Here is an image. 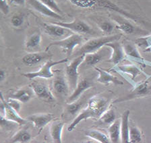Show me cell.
<instances>
[{
    "mask_svg": "<svg viewBox=\"0 0 151 143\" xmlns=\"http://www.w3.org/2000/svg\"><path fill=\"white\" fill-rule=\"evenodd\" d=\"M109 100L105 97L94 96L88 100L86 107L74 119L69 126L68 130L72 132L80 122L88 119H99L104 112L108 109Z\"/></svg>",
    "mask_w": 151,
    "mask_h": 143,
    "instance_id": "obj_1",
    "label": "cell"
},
{
    "mask_svg": "<svg viewBox=\"0 0 151 143\" xmlns=\"http://www.w3.org/2000/svg\"><path fill=\"white\" fill-rule=\"evenodd\" d=\"M71 4L78 8L87 10H105L115 11L136 23H143L140 18L124 10L110 0H68Z\"/></svg>",
    "mask_w": 151,
    "mask_h": 143,
    "instance_id": "obj_2",
    "label": "cell"
},
{
    "mask_svg": "<svg viewBox=\"0 0 151 143\" xmlns=\"http://www.w3.org/2000/svg\"><path fill=\"white\" fill-rule=\"evenodd\" d=\"M122 34H116L114 35H110V36L90 39L80 48L78 51H77L75 53V55L77 57V56L81 55L97 52L99 50H101V48L103 46H105L107 44L113 41H118L122 38Z\"/></svg>",
    "mask_w": 151,
    "mask_h": 143,
    "instance_id": "obj_3",
    "label": "cell"
},
{
    "mask_svg": "<svg viewBox=\"0 0 151 143\" xmlns=\"http://www.w3.org/2000/svg\"><path fill=\"white\" fill-rule=\"evenodd\" d=\"M83 37L80 34L74 33L69 36L60 40V41H55L50 43L47 46L45 51L46 52L48 51L49 48H51V46H59L62 49V51L67 55L68 57H70L72 55L74 48L83 42Z\"/></svg>",
    "mask_w": 151,
    "mask_h": 143,
    "instance_id": "obj_4",
    "label": "cell"
},
{
    "mask_svg": "<svg viewBox=\"0 0 151 143\" xmlns=\"http://www.w3.org/2000/svg\"><path fill=\"white\" fill-rule=\"evenodd\" d=\"M150 77V76L148 77L145 81H142L140 83L136 84L128 94L124 96V97H122L115 100L113 102V104L127 102V101L138 99V98L144 97L146 95H149L151 92V86L150 85L149 81Z\"/></svg>",
    "mask_w": 151,
    "mask_h": 143,
    "instance_id": "obj_5",
    "label": "cell"
},
{
    "mask_svg": "<svg viewBox=\"0 0 151 143\" xmlns=\"http://www.w3.org/2000/svg\"><path fill=\"white\" fill-rule=\"evenodd\" d=\"M68 61V58H63V59H61L60 60H55V61L50 59L47 60L46 63H45L44 65L37 71L26 73H23L22 75L29 79H34L38 78V77L42 79H51L55 75L51 71V68L55 66V65L66 63Z\"/></svg>",
    "mask_w": 151,
    "mask_h": 143,
    "instance_id": "obj_6",
    "label": "cell"
},
{
    "mask_svg": "<svg viewBox=\"0 0 151 143\" xmlns=\"http://www.w3.org/2000/svg\"><path fill=\"white\" fill-rule=\"evenodd\" d=\"M84 55H81L74 58L65 67V77L70 85L71 91H74L78 83V67L83 63Z\"/></svg>",
    "mask_w": 151,
    "mask_h": 143,
    "instance_id": "obj_7",
    "label": "cell"
},
{
    "mask_svg": "<svg viewBox=\"0 0 151 143\" xmlns=\"http://www.w3.org/2000/svg\"><path fill=\"white\" fill-rule=\"evenodd\" d=\"M53 77L52 83V91L55 97L60 99L67 97L71 90L65 75H64L61 73H59L54 75Z\"/></svg>",
    "mask_w": 151,
    "mask_h": 143,
    "instance_id": "obj_8",
    "label": "cell"
},
{
    "mask_svg": "<svg viewBox=\"0 0 151 143\" xmlns=\"http://www.w3.org/2000/svg\"><path fill=\"white\" fill-rule=\"evenodd\" d=\"M0 109H1V113L4 114V115H1V116H4L5 118L9 120H11L17 123L19 126L25 125V124H27L28 121V120L22 118L19 115V112L13 109L8 104V102L4 100V96L2 93H1V105H0Z\"/></svg>",
    "mask_w": 151,
    "mask_h": 143,
    "instance_id": "obj_9",
    "label": "cell"
},
{
    "mask_svg": "<svg viewBox=\"0 0 151 143\" xmlns=\"http://www.w3.org/2000/svg\"><path fill=\"white\" fill-rule=\"evenodd\" d=\"M30 88L32 89L35 95L42 100L46 102L53 103L55 102V97L52 91L46 84L41 82L34 81L30 84Z\"/></svg>",
    "mask_w": 151,
    "mask_h": 143,
    "instance_id": "obj_10",
    "label": "cell"
},
{
    "mask_svg": "<svg viewBox=\"0 0 151 143\" xmlns=\"http://www.w3.org/2000/svg\"><path fill=\"white\" fill-rule=\"evenodd\" d=\"M55 24H58L61 26L66 28L70 30L72 32L76 34H93V30L91 26L84 21L78 19L75 20L71 22H53Z\"/></svg>",
    "mask_w": 151,
    "mask_h": 143,
    "instance_id": "obj_11",
    "label": "cell"
},
{
    "mask_svg": "<svg viewBox=\"0 0 151 143\" xmlns=\"http://www.w3.org/2000/svg\"><path fill=\"white\" fill-rule=\"evenodd\" d=\"M27 3L35 11L43 15L46 17L54 18V19L62 20L63 18L61 14L55 12L46 5L40 1V0H27Z\"/></svg>",
    "mask_w": 151,
    "mask_h": 143,
    "instance_id": "obj_12",
    "label": "cell"
},
{
    "mask_svg": "<svg viewBox=\"0 0 151 143\" xmlns=\"http://www.w3.org/2000/svg\"><path fill=\"white\" fill-rule=\"evenodd\" d=\"M54 115L50 113H40L30 115L27 119L32 122L34 127L39 130V132L42 130L45 126L53 120Z\"/></svg>",
    "mask_w": 151,
    "mask_h": 143,
    "instance_id": "obj_13",
    "label": "cell"
},
{
    "mask_svg": "<svg viewBox=\"0 0 151 143\" xmlns=\"http://www.w3.org/2000/svg\"><path fill=\"white\" fill-rule=\"evenodd\" d=\"M42 26L45 32L47 34L56 38H60L63 36L67 37L74 34V32H72L70 30L55 24L53 22H51L50 24H43Z\"/></svg>",
    "mask_w": 151,
    "mask_h": 143,
    "instance_id": "obj_14",
    "label": "cell"
},
{
    "mask_svg": "<svg viewBox=\"0 0 151 143\" xmlns=\"http://www.w3.org/2000/svg\"><path fill=\"white\" fill-rule=\"evenodd\" d=\"M105 46L109 47L112 50L109 59V61L112 64L117 65L124 59L126 54H125L124 48H123L122 43L116 41L107 44Z\"/></svg>",
    "mask_w": 151,
    "mask_h": 143,
    "instance_id": "obj_15",
    "label": "cell"
},
{
    "mask_svg": "<svg viewBox=\"0 0 151 143\" xmlns=\"http://www.w3.org/2000/svg\"><path fill=\"white\" fill-rule=\"evenodd\" d=\"M92 87H93V83H91V81L88 79L84 78L81 79L78 81L76 88L72 91V94L68 97V104L78 100L81 97V95L83 94V93H84L86 90H88V89L91 88Z\"/></svg>",
    "mask_w": 151,
    "mask_h": 143,
    "instance_id": "obj_16",
    "label": "cell"
},
{
    "mask_svg": "<svg viewBox=\"0 0 151 143\" xmlns=\"http://www.w3.org/2000/svg\"><path fill=\"white\" fill-rule=\"evenodd\" d=\"M49 53L41 52L28 53L22 57V63L28 67H32L51 57Z\"/></svg>",
    "mask_w": 151,
    "mask_h": 143,
    "instance_id": "obj_17",
    "label": "cell"
},
{
    "mask_svg": "<svg viewBox=\"0 0 151 143\" xmlns=\"http://www.w3.org/2000/svg\"><path fill=\"white\" fill-rule=\"evenodd\" d=\"M94 69L99 72L97 81L103 85H109L112 83L115 85H124V82L119 80L117 77L113 76L110 73L99 67H94Z\"/></svg>",
    "mask_w": 151,
    "mask_h": 143,
    "instance_id": "obj_18",
    "label": "cell"
},
{
    "mask_svg": "<svg viewBox=\"0 0 151 143\" xmlns=\"http://www.w3.org/2000/svg\"><path fill=\"white\" fill-rule=\"evenodd\" d=\"M127 19V18H126ZM126 18H124L119 16H114L113 20L115 23V27L126 34H132L136 32L135 26L127 21Z\"/></svg>",
    "mask_w": 151,
    "mask_h": 143,
    "instance_id": "obj_19",
    "label": "cell"
},
{
    "mask_svg": "<svg viewBox=\"0 0 151 143\" xmlns=\"http://www.w3.org/2000/svg\"><path fill=\"white\" fill-rule=\"evenodd\" d=\"M64 123L59 120L52 122L49 127V134L53 142H62V132Z\"/></svg>",
    "mask_w": 151,
    "mask_h": 143,
    "instance_id": "obj_20",
    "label": "cell"
},
{
    "mask_svg": "<svg viewBox=\"0 0 151 143\" xmlns=\"http://www.w3.org/2000/svg\"><path fill=\"white\" fill-rule=\"evenodd\" d=\"M42 41L41 34L39 32H35L28 37L25 42V50L28 52H37L40 48Z\"/></svg>",
    "mask_w": 151,
    "mask_h": 143,
    "instance_id": "obj_21",
    "label": "cell"
},
{
    "mask_svg": "<svg viewBox=\"0 0 151 143\" xmlns=\"http://www.w3.org/2000/svg\"><path fill=\"white\" fill-rule=\"evenodd\" d=\"M34 95H35L30 85H28V87H25L16 91L12 94L10 97L18 100L22 103H27L32 99Z\"/></svg>",
    "mask_w": 151,
    "mask_h": 143,
    "instance_id": "obj_22",
    "label": "cell"
},
{
    "mask_svg": "<svg viewBox=\"0 0 151 143\" xmlns=\"http://www.w3.org/2000/svg\"><path fill=\"white\" fill-rule=\"evenodd\" d=\"M130 112L129 110H126L122 114L121 118V142L127 143L129 142V116Z\"/></svg>",
    "mask_w": 151,
    "mask_h": 143,
    "instance_id": "obj_23",
    "label": "cell"
},
{
    "mask_svg": "<svg viewBox=\"0 0 151 143\" xmlns=\"http://www.w3.org/2000/svg\"><path fill=\"white\" fill-rule=\"evenodd\" d=\"M122 45L125 54L127 57L134 58L136 60H139V61H143L144 58L142 57L135 44L132 43V42L127 41V40H125L123 42Z\"/></svg>",
    "mask_w": 151,
    "mask_h": 143,
    "instance_id": "obj_24",
    "label": "cell"
},
{
    "mask_svg": "<svg viewBox=\"0 0 151 143\" xmlns=\"http://www.w3.org/2000/svg\"><path fill=\"white\" fill-rule=\"evenodd\" d=\"M108 133L111 142L117 143L121 142V120L116 119L111 124H110Z\"/></svg>",
    "mask_w": 151,
    "mask_h": 143,
    "instance_id": "obj_25",
    "label": "cell"
},
{
    "mask_svg": "<svg viewBox=\"0 0 151 143\" xmlns=\"http://www.w3.org/2000/svg\"><path fill=\"white\" fill-rule=\"evenodd\" d=\"M105 54V51H101V49L97 52L85 54L83 63L86 66H94L103 59Z\"/></svg>",
    "mask_w": 151,
    "mask_h": 143,
    "instance_id": "obj_26",
    "label": "cell"
},
{
    "mask_svg": "<svg viewBox=\"0 0 151 143\" xmlns=\"http://www.w3.org/2000/svg\"><path fill=\"white\" fill-rule=\"evenodd\" d=\"M117 69L119 70V71L130 76L132 80H134L139 75L142 73L141 70L134 65H118L117 66Z\"/></svg>",
    "mask_w": 151,
    "mask_h": 143,
    "instance_id": "obj_27",
    "label": "cell"
},
{
    "mask_svg": "<svg viewBox=\"0 0 151 143\" xmlns=\"http://www.w3.org/2000/svg\"><path fill=\"white\" fill-rule=\"evenodd\" d=\"M32 137L26 129H20L17 131L11 138L10 142L12 143H27L31 141Z\"/></svg>",
    "mask_w": 151,
    "mask_h": 143,
    "instance_id": "obj_28",
    "label": "cell"
},
{
    "mask_svg": "<svg viewBox=\"0 0 151 143\" xmlns=\"http://www.w3.org/2000/svg\"><path fill=\"white\" fill-rule=\"evenodd\" d=\"M85 135L96 142L101 143L111 142L109 137H108L105 134L97 130H89L86 131Z\"/></svg>",
    "mask_w": 151,
    "mask_h": 143,
    "instance_id": "obj_29",
    "label": "cell"
},
{
    "mask_svg": "<svg viewBox=\"0 0 151 143\" xmlns=\"http://www.w3.org/2000/svg\"><path fill=\"white\" fill-rule=\"evenodd\" d=\"M116 120V114L112 108H109L99 119V122L105 125H110Z\"/></svg>",
    "mask_w": 151,
    "mask_h": 143,
    "instance_id": "obj_30",
    "label": "cell"
},
{
    "mask_svg": "<svg viewBox=\"0 0 151 143\" xmlns=\"http://www.w3.org/2000/svg\"><path fill=\"white\" fill-rule=\"evenodd\" d=\"M142 134L140 128L134 126H130L129 134V142L138 143L142 141Z\"/></svg>",
    "mask_w": 151,
    "mask_h": 143,
    "instance_id": "obj_31",
    "label": "cell"
},
{
    "mask_svg": "<svg viewBox=\"0 0 151 143\" xmlns=\"http://www.w3.org/2000/svg\"><path fill=\"white\" fill-rule=\"evenodd\" d=\"M78 100L70 103V104H68L66 105V110H67L68 113L72 115V116L78 113L82 106V102H80Z\"/></svg>",
    "mask_w": 151,
    "mask_h": 143,
    "instance_id": "obj_32",
    "label": "cell"
},
{
    "mask_svg": "<svg viewBox=\"0 0 151 143\" xmlns=\"http://www.w3.org/2000/svg\"><path fill=\"white\" fill-rule=\"evenodd\" d=\"M10 22L13 27L16 28H20L24 22V15L22 13H16L12 16Z\"/></svg>",
    "mask_w": 151,
    "mask_h": 143,
    "instance_id": "obj_33",
    "label": "cell"
},
{
    "mask_svg": "<svg viewBox=\"0 0 151 143\" xmlns=\"http://www.w3.org/2000/svg\"><path fill=\"white\" fill-rule=\"evenodd\" d=\"M115 27V24L109 21H103V22L99 23V28L101 30V31L106 34H111Z\"/></svg>",
    "mask_w": 151,
    "mask_h": 143,
    "instance_id": "obj_34",
    "label": "cell"
},
{
    "mask_svg": "<svg viewBox=\"0 0 151 143\" xmlns=\"http://www.w3.org/2000/svg\"><path fill=\"white\" fill-rule=\"evenodd\" d=\"M18 124L17 123L14 122L11 120L6 119L4 116L1 115V127L2 129H5V130H11L13 129H15Z\"/></svg>",
    "mask_w": 151,
    "mask_h": 143,
    "instance_id": "obj_35",
    "label": "cell"
},
{
    "mask_svg": "<svg viewBox=\"0 0 151 143\" xmlns=\"http://www.w3.org/2000/svg\"><path fill=\"white\" fill-rule=\"evenodd\" d=\"M40 1L55 12L59 14H62V11H61L55 0H40Z\"/></svg>",
    "mask_w": 151,
    "mask_h": 143,
    "instance_id": "obj_36",
    "label": "cell"
},
{
    "mask_svg": "<svg viewBox=\"0 0 151 143\" xmlns=\"http://www.w3.org/2000/svg\"><path fill=\"white\" fill-rule=\"evenodd\" d=\"M136 44L140 47L148 48L151 46V35L148 37L139 38L136 40Z\"/></svg>",
    "mask_w": 151,
    "mask_h": 143,
    "instance_id": "obj_37",
    "label": "cell"
},
{
    "mask_svg": "<svg viewBox=\"0 0 151 143\" xmlns=\"http://www.w3.org/2000/svg\"><path fill=\"white\" fill-rule=\"evenodd\" d=\"M7 102H8V104L10 105L13 109L15 110L16 111L20 112L21 109V103L22 102H20V101H18L16 99H14V98L12 97H9L8 100L7 101Z\"/></svg>",
    "mask_w": 151,
    "mask_h": 143,
    "instance_id": "obj_38",
    "label": "cell"
},
{
    "mask_svg": "<svg viewBox=\"0 0 151 143\" xmlns=\"http://www.w3.org/2000/svg\"><path fill=\"white\" fill-rule=\"evenodd\" d=\"M1 4H0V9L1 12L5 15H7L9 12V4L8 0H0Z\"/></svg>",
    "mask_w": 151,
    "mask_h": 143,
    "instance_id": "obj_39",
    "label": "cell"
},
{
    "mask_svg": "<svg viewBox=\"0 0 151 143\" xmlns=\"http://www.w3.org/2000/svg\"><path fill=\"white\" fill-rule=\"evenodd\" d=\"M9 4H13V5H16L19 6H24L27 0H8Z\"/></svg>",
    "mask_w": 151,
    "mask_h": 143,
    "instance_id": "obj_40",
    "label": "cell"
},
{
    "mask_svg": "<svg viewBox=\"0 0 151 143\" xmlns=\"http://www.w3.org/2000/svg\"><path fill=\"white\" fill-rule=\"evenodd\" d=\"M6 71H5L4 69H1V71H0V80H1V82L4 80L5 78H6Z\"/></svg>",
    "mask_w": 151,
    "mask_h": 143,
    "instance_id": "obj_41",
    "label": "cell"
}]
</instances>
